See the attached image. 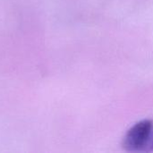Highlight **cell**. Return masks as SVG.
Instances as JSON below:
<instances>
[{
	"label": "cell",
	"mask_w": 153,
	"mask_h": 153,
	"mask_svg": "<svg viewBox=\"0 0 153 153\" xmlns=\"http://www.w3.org/2000/svg\"><path fill=\"white\" fill-rule=\"evenodd\" d=\"M124 147L129 152H151L153 150V123L142 121L134 126L126 134Z\"/></svg>",
	"instance_id": "obj_1"
}]
</instances>
